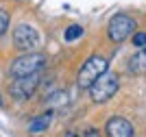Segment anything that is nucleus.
Listing matches in <instances>:
<instances>
[{
  "label": "nucleus",
  "instance_id": "f257e3e1",
  "mask_svg": "<svg viewBox=\"0 0 146 137\" xmlns=\"http://www.w3.org/2000/svg\"><path fill=\"white\" fill-rule=\"evenodd\" d=\"M46 66V54L44 52H26L20 54L9 63V70L7 74L11 78H24V76H33V74H39Z\"/></svg>",
  "mask_w": 146,
  "mask_h": 137
},
{
  "label": "nucleus",
  "instance_id": "f03ea898",
  "mask_svg": "<svg viewBox=\"0 0 146 137\" xmlns=\"http://www.w3.org/2000/svg\"><path fill=\"white\" fill-rule=\"evenodd\" d=\"M105 72H109V61L105 59V57H100V54H92L90 59L79 68L76 85H79L81 89H90Z\"/></svg>",
  "mask_w": 146,
  "mask_h": 137
},
{
  "label": "nucleus",
  "instance_id": "7ed1b4c3",
  "mask_svg": "<svg viewBox=\"0 0 146 137\" xmlns=\"http://www.w3.org/2000/svg\"><path fill=\"white\" fill-rule=\"evenodd\" d=\"M118 87H120V76H118L116 72H105L87 91H90V98L96 102V105H103V102H107L109 98H113Z\"/></svg>",
  "mask_w": 146,
  "mask_h": 137
},
{
  "label": "nucleus",
  "instance_id": "20e7f679",
  "mask_svg": "<svg viewBox=\"0 0 146 137\" xmlns=\"http://www.w3.org/2000/svg\"><path fill=\"white\" fill-rule=\"evenodd\" d=\"M39 44H42V37H39V33H37L35 26L22 22V24H18V26L13 28V46L18 48V50H22V54L37 52Z\"/></svg>",
  "mask_w": 146,
  "mask_h": 137
},
{
  "label": "nucleus",
  "instance_id": "39448f33",
  "mask_svg": "<svg viewBox=\"0 0 146 137\" xmlns=\"http://www.w3.org/2000/svg\"><path fill=\"white\" fill-rule=\"evenodd\" d=\"M135 33V20L127 13H118L109 20L107 24V37H109L113 44H122L124 39L133 37Z\"/></svg>",
  "mask_w": 146,
  "mask_h": 137
},
{
  "label": "nucleus",
  "instance_id": "423d86ee",
  "mask_svg": "<svg viewBox=\"0 0 146 137\" xmlns=\"http://www.w3.org/2000/svg\"><path fill=\"white\" fill-rule=\"evenodd\" d=\"M39 83H42V76H39V74L24 76V78H11V83H9V96H11L15 102H26L31 96L37 91Z\"/></svg>",
  "mask_w": 146,
  "mask_h": 137
},
{
  "label": "nucleus",
  "instance_id": "0eeeda50",
  "mask_svg": "<svg viewBox=\"0 0 146 137\" xmlns=\"http://www.w3.org/2000/svg\"><path fill=\"white\" fill-rule=\"evenodd\" d=\"M105 131H107V137H133L135 131L131 122L127 118H120V115H111L105 124Z\"/></svg>",
  "mask_w": 146,
  "mask_h": 137
},
{
  "label": "nucleus",
  "instance_id": "6e6552de",
  "mask_svg": "<svg viewBox=\"0 0 146 137\" xmlns=\"http://www.w3.org/2000/svg\"><path fill=\"white\" fill-rule=\"evenodd\" d=\"M127 70L131 74H142L146 72V48H137V52L131 54V59L127 63Z\"/></svg>",
  "mask_w": 146,
  "mask_h": 137
},
{
  "label": "nucleus",
  "instance_id": "1a4fd4ad",
  "mask_svg": "<svg viewBox=\"0 0 146 137\" xmlns=\"http://www.w3.org/2000/svg\"><path fill=\"white\" fill-rule=\"evenodd\" d=\"M68 100H70V98H68L66 91L57 89L50 96H46V107L48 109H63V107H68Z\"/></svg>",
  "mask_w": 146,
  "mask_h": 137
},
{
  "label": "nucleus",
  "instance_id": "9d476101",
  "mask_svg": "<svg viewBox=\"0 0 146 137\" xmlns=\"http://www.w3.org/2000/svg\"><path fill=\"white\" fill-rule=\"evenodd\" d=\"M50 118H52V113H44V115H37V118H33L29 122V131L31 133H44L46 128L50 126Z\"/></svg>",
  "mask_w": 146,
  "mask_h": 137
},
{
  "label": "nucleus",
  "instance_id": "9b49d317",
  "mask_svg": "<svg viewBox=\"0 0 146 137\" xmlns=\"http://www.w3.org/2000/svg\"><path fill=\"white\" fill-rule=\"evenodd\" d=\"M81 35H83V28H81L79 24H72V26H68V28H66L63 39H66V42H74V39H79Z\"/></svg>",
  "mask_w": 146,
  "mask_h": 137
},
{
  "label": "nucleus",
  "instance_id": "f8f14e48",
  "mask_svg": "<svg viewBox=\"0 0 146 137\" xmlns=\"http://www.w3.org/2000/svg\"><path fill=\"white\" fill-rule=\"evenodd\" d=\"M131 42H133L135 48H146V33H144V30H137V33H133Z\"/></svg>",
  "mask_w": 146,
  "mask_h": 137
},
{
  "label": "nucleus",
  "instance_id": "ddd939ff",
  "mask_svg": "<svg viewBox=\"0 0 146 137\" xmlns=\"http://www.w3.org/2000/svg\"><path fill=\"white\" fill-rule=\"evenodd\" d=\"M7 28H9V13L5 9H0V37L7 33Z\"/></svg>",
  "mask_w": 146,
  "mask_h": 137
},
{
  "label": "nucleus",
  "instance_id": "4468645a",
  "mask_svg": "<svg viewBox=\"0 0 146 137\" xmlns=\"http://www.w3.org/2000/svg\"><path fill=\"white\" fill-rule=\"evenodd\" d=\"M81 137H100V135H98L96 128H85V131L81 133Z\"/></svg>",
  "mask_w": 146,
  "mask_h": 137
},
{
  "label": "nucleus",
  "instance_id": "2eb2a0df",
  "mask_svg": "<svg viewBox=\"0 0 146 137\" xmlns=\"http://www.w3.org/2000/svg\"><path fill=\"white\" fill-rule=\"evenodd\" d=\"M66 137H81V135H79V133H74V131H68Z\"/></svg>",
  "mask_w": 146,
  "mask_h": 137
}]
</instances>
